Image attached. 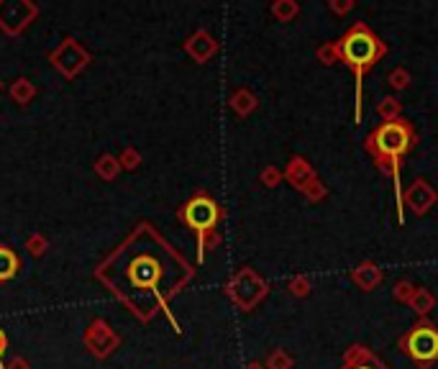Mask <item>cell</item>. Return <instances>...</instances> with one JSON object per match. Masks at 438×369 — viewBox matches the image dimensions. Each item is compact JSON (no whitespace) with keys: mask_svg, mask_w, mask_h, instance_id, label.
<instances>
[{"mask_svg":"<svg viewBox=\"0 0 438 369\" xmlns=\"http://www.w3.org/2000/svg\"><path fill=\"white\" fill-rule=\"evenodd\" d=\"M128 274H131V282L136 287H154L159 282V274H162V267L154 256L144 254L128 267Z\"/></svg>","mask_w":438,"mask_h":369,"instance_id":"cell-5","label":"cell"},{"mask_svg":"<svg viewBox=\"0 0 438 369\" xmlns=\"http://www.w3.org/2000/svg\"><path fill=\"white\" fill-rule=\"evenodd\" d=\"M338 51H341L343 62L349 64L356 75V118H359L362 115V80H364V72L380 57V41L364 26H356V28H351L341 38Z\"/></svg>","mask_w":438,"mask_h":369,"instance_id":"cell-1","label":"cell"},{"mask_svg":"<svg viewBox=\"0 0 438 369\" xmlns=\"http://www.w3.org/2000/svg\"><path fill=\"white\" fill-rule=\"evenodd\" d=\"M377 154L392 162L395 182L400 184V157L410 147V128L405 123H385L375 136Z\"/></svg>","mask_w":438,"mask_h":369,"instance_id":"cell-2","label":"cell"},{"mask_svg":"<svg viewBox=\"0 0 438 369\" xmlns=\"http://www.w3.org/2000/svg\"><path fill=\"white\" fill-rule=\"evenodd\" d=\"M405 349L415 362H433L438 357V333L431 326H418L405 338Z\"/></svg>","mask_w":438,"mask_h":369,"instance_id":"cell-3","label":"cell"},{"mask_svg":"<svg viewBox=\"0 0 438 369\" xmlns=\"http://www.w3.org/2000/svg\"><path fill=\"white\" fill-rule=\"evenodd\" d=\"M346 369H380V367H367V364H362V367H346Z\"/></svg>","mask_w":438,"mask_h":369,"instance_id":"cell-8","label":"cell"},{"mask_svg":"<svg viewBox=\"0 0 438 369\" xmlns=\"http://www.w3.org/2000/svg\"><path fill=\"white\" fill-rule=\"evenodd\" d=\"M3 349H6V336L0 333V354H3Z\"/></svg>","mask_w":438,"mask_h":369,"instance_id":"cell-7","label":"cell"},{"mask_svg":"<svg viewBox=\"0 0 438 369\" xmlns=\"http://www.w3.org/2000/svg\"><path fill=\"white\" fill-rule=\"evenodd\" d=\"M184 221H187V226L190 229H195L197 234H205L208 229H213L218 221V205L210 200V197L200 195L195 197V200H190L187 203V208H184Z\"/></svg>","mask_w":438,"mask_h":369,"instance_id":"cell-4","label":"cell"},{"mask_svg":"<svg viewBox=\"0 0 438 369\" xmlns=\"http://www.w3.org/2000/svg\"><path fill=\"white\" fill-rule=\"evenodd\" d=\"M16 269H19L16 254L8 251V249H0V280H11L13 274H16Z\"/></svg>","mask_w":438,"mask_h":369,"instance_id":"cell-6","label":"cell"}]
</instances>
